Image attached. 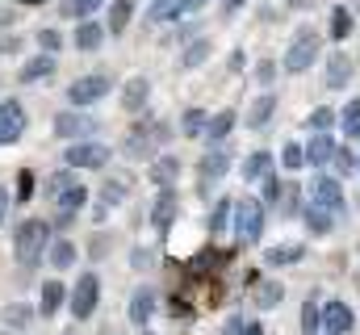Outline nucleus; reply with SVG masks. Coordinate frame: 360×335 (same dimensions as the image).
Returning a JSON list of instances; mask_svg holds the SVG:
<instances>
[{
	"label": "nucleus",
	"mask_w": 360,
	"mask_h": 335,
	"mask_svg": "<svg viewBox=\"0 0 360 335\" xmlns=\"http://www.w3.org/2000/svg\"><path fill=\"white\" fill-rule=\"evenodd\" d=\"M51 222L46 218H25V222H17V231H13V255H17V264L21 268H34L46 251H51Z\"/></svg>",
	"instance_id": "1"
},
{
	"label": "nucleus",
	"mask_w": 360,
	"mask_h": 335,
	"mask_svg": "<svg viewBox=\"0 0 360 335\" xmlns=\"http://www.w3.org/2000/svg\"><path fill=\"white\" fill-rule=\"evenodd\" d=\"M231 231L239 244H256L264 235V201L256 197H239L235 201V214H231Z\"/></svg>",
	"instance_id": "2"
},
{
	"label": "nucleus",
	"mask_w": 360,
	"mask_h": 335,
	"mask_svg": "<svg viewBox=\"0 0 360 335\" xmlns=\"http://www.w3.org/2000/svg\"><path fill=\"white\" fill-rule=\"evenodd\" d=\"M160 143H168V126L164 122H143L139 130H130V139L122 143V151L130 160H147V156L160 151Z\"/></svg>",
	"instance_id": "3"
},
{
	"label": "nucleus",
	"mask_w": 360,
	"mask_h": 335,
	"mask_svg": "<svg viewBox=\"0 0 360 335\" xmlns=\"http://www.w3.org/2000/svg\"><path fill=\"white\" fill-rule=\"evenodd\" d=\"M310 206H319V210H327V214H344L348 210V197H344V184H340V176H314L310 180Z\"/></svg>",
	"instance_id": "4"
},
{
	"label": "nucleus",
	"mask_w": 360,
	"mask_h": 335,
	"mask_svg": "<svg viewBox=\"0 0 360 335\" xmlns=\"http://www.w3.org/2000/svg\"><path fill=\"white\" fill-rule=\"evenodd\" d=\"M55 134L72 139V143H89L92 134H101V122L84 109H63V113H55Z\"/></svg>",
	"instance_id": "5"
},
{
	"label": "nucleus",
	"mask_w": 360,
	"mask_h": 335,
	"mask_svg": "<svg viewBox=\"0 0 360 335\" xmlns=\"http://www.w3.org/2000/svg\"><path fill=\"white\" fill-rule=\"evenodd\" d=\"M72 315L84 323V319H92L96 315V306H101V277L96 272H80L76 277V285H72Z\"/></svg>",
	"instance_id": "6"
},
{
	"label": "nucleus",
	"mask_w": 360,
	"mask_h": 335,
	"mask_svg": "<svg viewBox=\"0 0 360 335\" xmlns=\"http://www.w3.org/2000/svg\"><path fill=\"white\" fill-rule=\"evenodd\" d=\"M314 59H319V34L314 30H302L293 42H289V51H285V72L289 76H302L306 68H314Z\"/></svg>",
	"instance_id": "7"
},
{
	"label": "nucleus",
	"mask_w": 360,
	"mask_h": 335,
	"mask_svg": "<svg viewBox=\"0 0 360 335\" xmlns=\"http://www.w3.org/2000/svg\"><path fill=\"white\" fill-rule=\"evenodd\" d=\"M109 88H113V80H109L105 72H96V76H80V80L68 84V101H72V109H89V105H96V101L109 96Z\"/></svg>",
	"instance_id": "8"
},
{
	"label": "nucleus",
	"mask_w": 360,
	"mask_h": 335,
	"mask_svg": "<svg viewBox=\"0 0 360 335\" xmlns=\"http://www.w3.org/2000/svg\"><path fill=\"white\" fill-rule=\"evenodd\" d=\"M113 160V151L105 147V143H96V139H89V143H72L68 151H63V168H101Z\"/></svg>",
	"instance_id": "9"
},
{
	"label": "nucleus",
	"mask_w": 360,
	"mask_h": 335,
	"mask_svg": "<svg viewBox=\"0 0 360 335\" xmlns=\"http://www.w3.org/2000/svg\"><path fill=\"white\" fill-rule=\"evenodd\" d=\"M30 118H25V105L21 101H0V147H13L21 143Z\"/></svg>",
	"instance_id": "10"
},
{
	"label": "nucleus",
	"mask_w": 360,
	"mask_h": 335,
	"mask_svg": "<svg viewBox=\"0 0 360 335\" xmlns=\"http://www.w3.org/2000/svg\"><path fill=\"white\" fill-rule=\"evenodd\" d=\"M226 172H231V151H226V147H210V151L201 156V164H197V189L218 184Z\"/></svg>",
	"instance_id": "11"
},
{
	"label": "nucleus",
	"mask_w": 360,
	"mask_h": 335,
	"mask_svg": "<svg viewBox=\"0 0 360 335\" xmlns=\"http://www.w3.org/2000/svg\"><path fill=\"white\" fill-rule=\"evenodd\" d=\"M352 327H356V315H352L348 302H327L323 306V331L327 335H348Z\"/></svg>",
	"instance_id": "12"
},
{
	"label": "nucleus",
	"mask_w": 360,
	"mask_h": 335,
	"mask_svg": "<svg viewBox=\"0 0 360 335\" xmlns=\"http://www.w3.org/2000/svg\"><path fill=\"white\" fill-rule=\"evenodd\" d=\"M155 302H160L155 289H151V285H139V289L130 293V323H134V327H147V323L155 319Z\"/></svg>",
	"instance_id": "13"
},
{
	"label": "nucleus",
	"mask_w": 360,
	"mask_h": 335,
	"mask_svg": "<svg viewBox=\"0 0 360 335\" xmlns=\"http://www.w3.org/2000/svg\"><path fill=\"white\" fill-rule=\"evenodd\" d=\"M84 201H89V189H84L80 180H76L72 189H63V193L55 197V206H59V222H72V218L84 210Z\"/></svg>",
	"instance_id": "14"
},
{
	"label": "nucleus",
	"mask_w": 360,
	"mask_h": 335,
	"mask_svg": "<svg viewBox=\"0 0 360 335\" xmlns=\"http://www.w3.org/2000/svg\"><path fill=\"white\" fill-rule=\"evenodd\" d=\"M335 151H340V143L331 139V134H314L310 143H306V164L310 168H327L335 160Z\"/></svg>",
	"instance_id": "15"
},
{
	"label": "nucleus",
	"mask_w": 360,
	"mask_h": 335,
	"mask_svg": "<svg viewBox=\"0 0 360 335\" xmlns=\"http://www.w3.org/2000/svg\"><path fill=\"white\" fill-rule=\"evenodd\" d=\"M231 130H235V109H222V113H214V118H210V126H205V134H201V139H205L210 147H222V143L231 139Z\"/></svg>",
	"instance_id": "16"
},
{
	"label": "nucleus",
	"mask_w": 360,
	"mask_h": 335,
	"mask_svg": "<svg viewBox=\"0 0 360 335\" xmlns=\"http://www.w3.org/2000/svg\"><path fill=\"white\" fill-rule=\"evenodd\" d=\"M172 218H176V189H160V197H155V210H151V222H155V231H168V227H172Z\"/></svg>",
	"instance_id": "17"
},
{
	"label": "nucleus",
	"mask_w": 360,
	"mask_h": 335,
	"mask_svg": "<svg viewBox=\"0 0 360 335\" xmlns=\"http://www.w3.org/2000/svg\"><path fill=\"white\" fill-rule=\"evenodd\" d=\"M147 96H151V80H147V76H134V80H126V88H122V105H126L130 113L147 109Z\"/></svg>",
	"instance_id": "18"
},
{
	"label": "nucleus",
	"mask_w": 360,
	"mask_h": 335,
	"mask_svg": "<svg viewBox=\"0 0 360 335\" xmlns=\"http://www.w3.org/2000/svg\"><path fill=\"white\" fill-rule=\"evenodd\" d=\"M55 76V55H34L21 72H17V80L21 84H34V80H51Z\"/></svg>",
	"instance_id": "19"
},
{
	"label": "nucleus",
	"mask_w": 360,
	"mask_h": 335,
	"mask_svg": "<svg viewBox=\"0 0 360 335\" xmlns=\"http://www.w3.org/2000/svg\"><path fill=\"white\" fill-rule=\"evenodd\" d=\"M176 17H184V0H151L147 4L151 25H164V21H176Z\"/></svg>",
	"instance_id": "20"
},
{
	"label": "nucleus",
	"mask_w": 360,
	"mask_h": 335,
	"mask_svg": "<svg viewBox=\"0 0 360 335\" xmlns=\"http://www.w3.org/2000/svg\"><path fill=\"white\" fill-rule=\"evenodd\" d=\"M180 176V160L176 156H155V164H151V180L160 184V189H172Z\"/></svg>",
	"instance_id": "21"
},
{
	"label": "nucleus",
	"mask_w": 360,
	"mask_h": 335,
	"mask_svg": "<svg viewBox=\"0 0 360 335\" xmlns=\"http://www.w3.org/2000/svg\"><path fill=\"white\" fill-rule=\"evenodd\" d=\"M352 80V59L348 55H331L327 59V88H348Z\"/></svg>",
	"instance_id": "22"
},
{
	"label": "nucleus",
	"mask_w": 360,
	"mask_h": 335,
	"mask_svg": "<svg viewBox=\"0 0 360 335\" xmlns=\"http://www.w3.org/2000/svg\"><path fill=\"white\" fill-rule=\"evenodd\" d=\"M272 176V156L269 151H252L243 160V180H269Z\"/></svg>",
	"instance_id": "23"
},
{
	"label": "nucleus",
	"mask_w": 360,
	"mask_h": 335,
	"mask_svg": "<svg viewBox=\"0 0 360 335\" xmlns=\"http://www.w3.org/2000/svg\"><path fill=\"white\" fill-rule=\"evenodd\" d=\"M63 298H68V285H63V281H46V285H42V306H38V310L51 319V315H59Z\"/></svg>",
	"instance_id": "24"
},
{
	"label": "nucleus",
	"mask_w": 360,
	"mask_h": 335,
	"mask_svg": "<svg viewBox=\"0 0 360 335\" xmlns=\"http://www.w3.org/2000/svg\"><path fill=\"white\" fill-rule=\"evenodd\" d=\"M302 222L310 227V235H327V231L335 227V214H327V210H319V206H306V210H302Z\"/></svg>",
	"instance_id": "25"
},
{
	"label": "nucleus",
	"mask_w": 360,
	"mask_h": 335,
	"mask_svg": "<svg viewBox=\"0 0 360 335\" xmlns=\"http://www.w3.org/2000/svg\"><path fill=\"white\" fill-rule=\"evenodd\" d=\"M272 113H276V96H272V92H264V96H256V105L248 109V126H252V130H260Z\"/></svg>",
	"instance_id": "26"
},
{
	"label": "nucleus",
	"mask_w": 360,
	"mask_h": 335,
	"mask_svg": "<svg viewBox=\"0 0 360 335\" xmlns=\"http://www.w3.org/2000/svg\"><path fill=\"white\" fill-rule=\"evenodd\" d=\"M130 13H134V0H113L109 4V21H105V34H122L126 21H130Z\"/></svg>",
	"instance_id": "27"
},
{
	"label": "nucleus",
	"mask_w": 360,
	"mask_h": 335,
	"mask_svg": "<svg viewBox=\"0 0 360 335\" xmlns=\"http://www.w3.org/2000/svg\"><path fill=\"white\" fill-rule=\"evenodd\" d=\"M80 51H96L101 42H105V30H101V21H80V30H76V38H72Z\"/></svg>",
	"instance_id": "28"
},
{
	"label": "nucleus",
	"mask_w": 360,
	"mask_h": 335,
	"mask_svg": "<svg viewBox=\"0 0 360 335\" xmlns=\"http://www.w3.org/2000/svg\"><path fill=\"white\" fill-rule=\"evenodd\" d=\"M101 4H105V0H63V17H72V21H92V17L101 13Z\"/></svg>",
	"instance_id": "29"
},
{
	"label": "nucleus",
	"mask_w": 360,
	"mask_h": 335,
	"mask_svg": "<svg viewBox=\"0 0 360 335\" xmlns=\"http://www.w3.org/2000/svg\"><path fill=\"white\" fill-rule=\"evenodd\" d=\"M210 51H214V46H210L205 38H193V42L184 46V55H180V68H188V72H193V68H201V63L210 59Z\"/></svg>",
	"instance_id": "30"
},
{
	"label": "nucleus",
	"mask_w": 360,
	"mask_h": 335,
	"mask_svg": "<svg viewBox=\"0 0 360 335\" xmlns=\"http://www.w3.org/2000/svg\"><path fill=\"white\" fill-rule=\"evenodd\" d=\"M205 126H210V113H205V109H188V113L180 118V134H184V139H201Z\"/></svg>",
	"instance_id": "31"
},
{
	"label": "nucleus",
	"mask_w": 360,
	"mask_h": 335,
	"mask_svg": "<svg viewBox=\"0 0 360 335\" xmlns=\"http://www.w3.org/2000/svg\"><path fill=\"white\" fill-rule=\"evenodd\" d=\"M46 255H51V268H59V272H63V268H72V264H76V244H72V239H55Z\"/></svg>",
	"instance_id": "32"
},
{
	"label": "nucleus",
	"mask_w": 360,
	"mask_h": 335,
	"mask_svg": "<svg viewBox=\"0 0 360 335\" xmlns=\"http://www.w3.org/2000/svg\"><path fill=\"white\" fill-rule=\"evenodd\" d=\"M306 251H302V244H289V248H269V255H264V264L269 268H281V264H297Z\"/></svg>",
	"instance_id": "33"
},
{
	"label": "nucleus",
	"mask_w": 360,
	"mask_h": 335,
	"mask_svg": "<svg viewBox=\"0 0 360 335\" xmlns=\"http://www.w3.org/2000/svg\"><path fill=\"white\" fill-rule=\"evenodd\" d=\"M231 214H235V201H231V197H222V201L214 206V214H210V231H214V235H222V231H226V222H231Z\"/></svg>",
	"instance_id": "34"
},
{
	"label": "nucleus",
	"mask_w": 360,
	"mask_h": 335,
	"mask_svg": "<svg viewBox=\"0 0 360 335\" xmlns=\"http://www.w3.org/2000/svg\"><path fill=\"white\" fill-rule=\"evenodd\" d=\"M340 126H344V134H348V139H360V101H348V105H344Z\"/></svg>",
	"instance_id": "35"
},
{
	"label": "nucleus",
	"mask_w": 360,
	"mask_h": 335,
	"mask_svg": "<svg viewBox=\"0 0 360 335\" xmlns=\"http://www.w3.org/2000/svg\"><path fill=\"white\" fill-rule=\"evenodd\" d=\"M281 298H285V289H281L276 281H264V285L256 289V306H260V310H272V306H276Z\"/></svg>",
	"instance_id": "36"
},
{
	"label": "nucleus",
	"mask_w": 360,
	"mask_h": 335,
	"mask_svg": "<svg viewBox=\"0 0 360 335\" xmlns=\"http://www.w3.org/2000/svg\"><path fill=\"white\" fill-rule=\"evenodd\" d=\"M319 327H323V306H319V302H306V306H302V331L314 335Z\"/></svg>",
	"instance_id": "37"
},
{
	"label": "nucleus",
	"mask_w": 360,
	"mask_h": 335,
	"mask_svg": "<svg viewBox=\"0 0 360 335\" xmlns=\"http://www.w3.org/2000/svg\"><path fill=\"white\" fill-rule=\"evenodd\" d=\"M281 164L289 168V172H297V168L306 164V147H302V143H285V151H281Z\"/></svg>",
	"instance_id": "38"
},
{
	"label": "nucleus",
	"mask_w": 360,
	"mask_h": 335,
	"mask_svg": "<svg viewBox=\"0 0 360 335\" xmlns=\"http://www.w3.org/2000/svg\"><path fill=\"white\" fill-rule=\"evenodd\" d=\"M306 126H310V130H319V134H327V130L335 126V113H331V109H314V113L306 118Z\"/></svg>",
	"instance_id": "39"
},
{
	"label": "nucleus",
	"mask_w": 360,
	"mask_h": 335,
	"mask_svg": "<svg viewBox=\"0 0 360 335\" xmlns=\"http://www.w3.org/2000/svg\"><path fill=\"white\" fill-rule=\"evenodd\" d=\"M72 184H76V176H72V168H63V172H55V176L46 180V193H51V197H59V193H63V189H72Z\"/></svg>",
	"instance_id": "40"
},
{
	"label": "nucleus",
	"mask_w": 360,
	"mask_h": 335,
	"mask_svg": "<svg viewBox=\"0 0 360 335\" xmlns=\"http://www.w3.org/2000/svg\"><path fill=\"white\" fill-rule=\"evenodd\" d=\"M348 30H352L348 8H335V13H331V38H348Z\"/></svg>",
	"instance_id": "41"
},
{
	"label": "nucleus",
	"mask_w": 360,
	"mask_h": 335,
	"mask_svg": "<svg viewBox=\"0 0 360 335\" xmlns=\"http://www.w3.org/2000/svg\"><path fill=\"white\" fill-rule=\"evenodd\" d=\"M38 46H42L46 55H55V51L63 46V38H59V30H38Z\"/></svg>",
	"instance_id": "42"
},
{
	"label": "nucleus",
	"mask_w": 360,
	"mask_h": 335,
	"mask_svg": "<svg viewBox=\"0 0 360 335\" xmlns=\"http://www.w3.org/2000/svg\"><path fill=\"white\" fill-rule=\"evenodd\" d=\"M331 164H335V172H340V176H352V172H356V160H352V151H344V147L335 151V160H331Z\"/></svg>",
	"instance_id": "43"
},
{
	"label": "nucleus",
	"mask_w": 360,
	"mask_h": 335,
	"mask_svg": "<svg viewBox=\"0 0 360 335\" xmlns=\"http://www.w3.org/2000/svg\"><path fill=\"white\" fill-rule=\"evenodd\" d=\"M122 197H126V184H117V180H109V184H105V193H101V201H105V206H117Z\"/></svg>",
	"instance_id": "44"
},
{
	"label": "nucleus",
	"mask_w": 360,
	"mask_h": 335,
	"mask_svg": "<svg viewBox=\"0 0 360 335\" xmlns=\"http://www.w3.org/2000/svg\"><path fill=\"white\" fill-rule=\"evenodd\" d=\"M25 319H30V306H8V310H4V323H8V327H21Z\"/></svg>",
	"instance_id": "45"
},
{
	"label": "nucleus",
	"mask_w": 360,
	"mask_h": 335,
	"mask_svg": "<svg viewBox=\"0 0 360 335\" xmlns=\"http://www.w3.org/2000/svg\"><path fill=\"white\" fill-rule=\"evenodd\" d=\"M256 80L272 84V80H276V63H269V59H264V63H260V72H256Z\"/></svg>",
	"instance_id": "46"
},
{
	"label": "nucleus",
	"mask_w": 360,
	"mask_h": 335,
	"mask_svg": "<svg viewBox=\"0 0 360 335\" xmlns=\"http://www.w3.org/2000/svg\"><path fill=\"white\" fill-rule=\"evenodd\" d=\"M276 197H281V184H276V176H269V180H264V201H276Z\"/></svg>",
	"instance_id": "47"
},
{
	"label": "nucleus",
	"mask_w": 360,
	"mask_h": 335,
	"mask_svg": "<svg viewBox=\"0 0 360 335\" xmlns=\"http://www.w3.org/2000/svg\"><path fill=\"white\" fill-rule=\"evenodd\" d=\"M17 46H21V38H0V51H4V55H8V51H17Z\"/></svg>",
	"instance_id": "48"
},
{
	"label": "nucleus",
	"mask_w": 360,
	"mask_h": 335,
	"mask_svg": "<svg viewBox=\"0 0 360 335\" xmlns=\"http://www.w3.org/2000/svg\"><path fill=\"white\" fill-rule=\"evenodd\" d=\"M8 218V189H0V222Z\"/></svg>",
	"instance_id": "49"
},
{
	"label": "nucleus",
	"mask_w": 360,
	"mask_h": 335,
	"mask_svg": "<svg viewBox=\"0 0 360 335\" xmlns=\"http://www.w3.org/2000/svg\"><path fill=\"white\" fill-rule=\"evenodd\" d=\"M205 4H210V0H184V13H201Z\"/></svg>",
	"instance_id": "50"
},
{
	"label": "nucleus",
	"mask_w": 360,
	"mask_h": 335,
	"mask_svg": "<svg viewBox=\"0 0 360 335\" xmlns=\"http://www.w3.org/2000/svg\"><path fill=\"white\" fill-rule=\"evenodd\" d=\"M243 4H248V0H226V4H222V8H226V13H239V8H243Z\"/></svg>",
	"instance_id": "51"
},
{
	"label": "nucleus",
	"mask_w": 360,
	"mask_h": 335,
	"mask_svg": "<svg viewBox=\"0 0 360 335\" xmlns=\"http://www.w3.org/2000/svg\"><path fill=\"white\" fill-rule=\"evenodd\" d=\"M243 335H264V331H260V323H248V327H243Z\"/></svg>",
	"instance_id": "52"
},
{
	"label": "nucleus",
	"mask_w": 360,
	"mask_h": 335,
	"mask_svg": "<svg viewBox=\"0 0 360 335\" xmlns=\"http://www.w3.org/2000/svg\"><path fill=\"white\" fill-rule=\"evenodd\" d=\"M25 4H46V0H25Z\"/></svg>",
	"instance_id": "53"
},
{
	"label": "nucleus",
	"mask_w": 360,
	"mask_h": 335,
	"mask_svg": "<svg viewBox=\"0 0 360 335\" xmlns=\"http://www.w3.org/2000/svg\"><path fill=\"white\" fill-rule=\"evenodd\" d=\"M105 335H117V331H113V327H109V331H105Z\"/></svg>",
	"instance_id": "54"
},
{
	"label": "nucleus",
	"mask_w": 360,
	"mask_h": 335,
	"mask_svg": "<svg viewBox=\"0 0 360 335\" xmlns=\"http://www.w3.org/2000/svg\"><path fill=\"white\" fill-rule=\"evenodd\" d=\"M139 335H151V331H139Z\"/></svg>",
	"instance_id": "55"
},
{
	"label": "nucleus",
	"mask_w": 360,
	"mask_h": 335,
	"mask_svg": "<svg viewBox=\"0 0 360 335\" xmlns=\"http://www.w3.org/2000/svg\"><path fill=\"white\" fill-rule=\"evenodd\" d=\"M356 168H360V160H356Z\"/></svg>",
	"instance_id": "56"
}]
</instances>
